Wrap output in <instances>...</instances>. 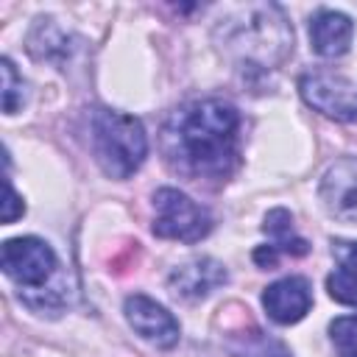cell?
Instances as JSON below:
<instances>
[{
    "label": "cell",
    "mask_w": 357,
    "mask_h": 357,
    "mask_svg": "<svg viewBox=\"0 0 357 357\" xmlns=\"http://www.w3.org/2000/svg\"><path fill=\"white\" fill-rule=\"evenodd\" d=\"M223 56L248 70H273L293 50V28L273 3H245L226 11L215 25Z\"/></svg>",
    "instance_id": "obj_2"
},
{
    "label": "cell",
    "mask_w": 357,
    "mask_h": 357,
    "mask_svg": "<svg viewBox=\"0 0 357 357\" xmlns=\"http://www.w3.org/2000/svg\"><path fill=\"white\" fill-rule=\"evenodd\" d=\"M310 304H312V290L304 276H284V279L268 284L262 293V307H265L268 318L282 326L301 321L307 315Z\"/></svg>",
    "instance_id": "obj_10"
},
{
    "label": "cell",
    "mask_w": 357,
    "mask_h": 357,
    "mask_svg": "<svg viewBox=\"0 0 357 357\" xmlns=\"http://www.w3.org/2000/svg\"><path fill=\"white\" fill-rule=\"evenodd\" d=\"M153 209H156V218H153L156 237L198 243L212 229L209 212L176 187H159L153 192Z\"/></svg>",
    "instance_id": "obj_4"
},
{
    "label": "cell",
    "mask_w": 357,
    "mask_h": 357,
    "mask_svg": "<svg viewBox=\"0 0 357 357\" xmlns=\"http://www.w3.org/2000/svg\"><path fill=\"white\" fill-rule=\"evenodd\" d=\"M162 153L187 178L226 181L240 162V112L220 98L176 109L162 126Z\"/></svg>",
    "instance_id": "obj_1"
},
{
    "label": "cell",
    "mask_w": 357,
    "mask_h": 357,
    "mask_svg": "<svg viewBox=\"0 0 357 357\" xmlns=\"http://www.w3.org/2000/svg\"><path fill=\"white\" fill-rule=\"evenodd\" d=\"M89 131H92V156L106 176L128 178L145 162L148 137L137 117L114 109H95L89 120Z\"/></svg>",
    "instance_id": "obj_3"
},
{
    "label": "cell",
    "mask_w": 357,
    "mask_h": 357,
    "mask_svg": "<svg viewBox=\"0 0 357 357\" xmlns=\"http://www.w3.org/2000/svg\"><path fill=\"white\" fill-rule=\"evenodd\" d=\"M332 257L337 271L357 276V240H332Z\"/></svg>",
    "instance_id": "obj_17"
},
{
    "label": "cell",
    "mask_w": 357,
    "mask_h": 357,
    "mask_svg": "<svg viewBox=\"0 0 357 357\" xmlns=\"http://www.w3.org/2000/svg\"><path fill=\"white\" fill-rule=\"evenodd\" d=\"M318 192L332 218L343 223H357V156L337 159L324 173Z\"/></svg>",
    "instance_id": "obj_8"
},
{
    "label": "cell",
    "mask_w": 357,
    "mask_h": 357,
    "mask_svg": "<svg viewBox=\"0 0 357 357\" xmlns=\"http://www.w3.org/2000/svg\"><path fill=\"white\" fill-rule=\"evenodd\" d=\"M25 212V204H22V198L14 192V187H11V181L6 178V198H3V223H14L20 215Z\"/></svg>",
    "instance_id": "obj_18"
},
{
    "label": "cell",
    "mask_w": 357,
    "mask_h": 357,
    "mask_svg": "<svg viewBox=\"0 0 357 357\" xmlns=\"http://www.w3.org/2000/svg\"><path fill=\"white\" fill-rule=\"evenodd\" d=\"M354 36V22L335 8H318L310 20V42L312 50L324 59H337L349 50Z\"/></svg>",
    "instance_id": "obj_11"
},
{
    "label": "cell",
    "mask_w": 357,
    "mask_h": 357,
    "mask_svg": "<svg viewBox=\"0 0 357 357\" xmlns=\"http://www.w3.org/2000/svg\"><path fill=\"white\" fill-rule=\"evenodd\" d=\"M326 290H329V296L335 301L349 304V307H357V276L343 273V271H335L326 279Z\"/></svg>",
    "instance_id": "obj_16"
},
{
    "label": "cell",
    "mask_w": 357,
    "mask_h": 357,
    "mask_svg": "<svg viewBox=\"0 0 357 357\" xmlns=\"http://www.w3.org/2000/svg\"><path fill=\"white\" fill-rule=\"evenodd\" d=\"M3 273L25 290H42V284L56 273V251L39 237H14L3 243L0 254Z\"/></svg>",
    "instance_id": "obj_5"
},
{
    "label": "cell",
    "mask_w": 357,
    "mask_h": 357,
    "mask_svg": "<svg viewBox=\"0 0 357 357\" xmlns=\"http://www.w3.org/2000/svg\"><path fill=\"white\" fill-rule=\"evenodd\" d=\"M298 92L307 106L340 123H357V86L332 70H310L298 78Z\"/></svg>",
    "instance_id": "obj_6"
},
{
    "label": "cell",
    "mask_w": 357,
    "mask_h": 357,
    "mask_svg": "<svg viewBox=\"0 0 357 357\" xmlns=\"http://www.w3.org/2000/svg\"><path fill=\"white\" fill-rule=\"evenodd\" d=\"M229 282V271L223 268V262L212 259V257H195L187 259L181 265H176L167 276V287L176 298L184 301H198L206 298L212 290H218L220 284Z\"/></svg>",
    "instance_id": "obj_9"
},
{
    "label": "cell",
    "mask_w": 357,
    "mask_h": 357,
    "mask_svg": "<svg viewBox=\"0 0 357 357\" xmlns=\"http://www.w3.org/2000/svg\"><path fill=\"white\" fill-rule=\"evenodd\" d=\"M123 312H126V321L131 324V329L142 340L153 343L156 349H170V346L178 343V335H181L178 321L162 304H156L153 298H148L142 293H134V296L126 298Z\"/></svg>",
    "instance_id": "obj_7"
},
{
    "label": "cell",
    "mask_w": 357,
    "mask_h": 357,
    "mask_svg": "<svg viewBox=\"0 0 357 357\" xmlns=\"http://www.w3.org/2000/svg\"><path fill=\"white\" fill-rule=\"evenodd\" d=\"M329 337L337 357H357V315H340L329 324Z\"/></svg>",
    "instance_id": "obj_14"
},
{
    "label": "cell",
    "mask_w": 357,
    "mask_h": 357,
    "mask_svg": "<svg viewBox=\"0 0 357 357\" xmlns=\"http://www.w3.org/2000/svg\"><path fill=\"white\" fill-rule=\"evenodd\" d=\"M231 351L237 357H290V351L284 349V343H279L276 337L265 335L262 329L251 326V329H237L229 340Z\"/></svg>",
    "instance_id": "obj_13"
},
{
    "label": "cell",
    "mask_w": 357,
    "mask_h": 357,
    "mask_svg": "<svg viewBox=\"0 0 357 357\" xmlns=\"http://www.w3.org/2000/svg\"><path fill=\"white\" fill-rule=\"evenodd\" d=\"M0 70H3V112L6 114H14L22 100H25V84L20 81L11 59H3L0 61Z\"/></svg>",
    "instance_id": "obj_15"
},
{
    "label": "cell",
    "mask_w": 357,
    "mask_h": 357,
    "mask_svg": "<svg viewBox=\"0 0 357 357\" xmlns=\"http://www.w3.org/2000/svg\"><path fill=\"white\" fill-rule=\"evenodd\" d=\"M262 229L273 237L268 245H271L276 254L304 257V254L310 251V243H307L304 237H296V231H293V218H290V212L282 209V206H279V209H271V212L265 215Z\"/></svg>",
    "instance_id": "obj_12"
}]
</instances>
